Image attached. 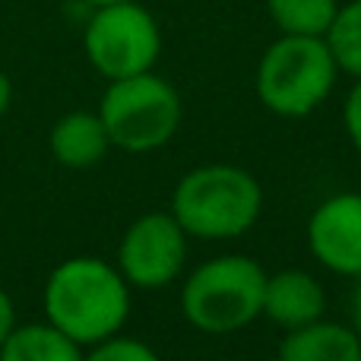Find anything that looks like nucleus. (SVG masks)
<instances>
[{
  "instance_id": "nucleus-14",
  "label": "nucleus",
  "mask_w": 361,
  "mask_h": 361,
  "mask_svg": "<svg viewBox=\"0 0 361 361\" xmlns=\"http://www.w3.org/2000/svg\"><path fill=\"white\" fill-rule=\"evenodd\" d=\"M324 42L330 48L333 61H336L339 73H349L358 80L361 76V0L339 4Z\"/></svg>"
},
{
  "instance_id": "nucleus-18",
  "label": "nucleus",
  "mask_w": 361,
  "mask_h": 361,
  "mask_svg": "<svg viewBox=\"0 0 361 361\" xmlns=\"http://www.w3.org/2000/svg\"><path fill=\"white\" fill-rule=\"evenodd\" d=\"M349 314H352V326H355V333L361 336V276H358V282H355V292H352Z\"/></svg>"
},
{
  "instance_id": "nucleus-15",
  "label": "nucleus",
  "mask_w": 361,
  "mask_h": 361,
  "mask_svg": "<svg viewBox=\"0 0 361 361\" xmlns=\"http://www.w3.org/2000/svg\"><path fill=\"white\" fill-rule=\"evenodd\" d=\"M82 361H162V358L156 355V349H149V345L140 343V339L118 336V333H114V336L95 343L92 352Z\"/></svg>"
},
{
  "instance_id": "nucleus-2",
  "label": "nucleus",
  "mask_w": 361,
  "mask_h": 361,
  "mask_svg": "<svg viewBox=\"0 0 361 361\" xmlns=\"http://www.w3.org/2000/svg\"><path fill=\"white\" fill-rule=\"evenodd\" d=\"M263 212V187L250 171L228 162L197 165L171 193V216L187 238L228 241L257 225Z\"/></svg>"
},
{
  "instance_id": "nucleus-6",
  "label": "nucleus",
  "mask_w": 361,
  "mask_h": 361,
  "mask_svg": "<svg viewBox=\"0 0 361 361\" xmlns=\"http://www.w3.org/2000/svg\"><path fill=\"white\" fill-rule=\"evenodd\" d=\"M82 44L89 63L111 82L156 67L162 54V29L156 16L137 0H118L95 6Z\"/></svg>"
},
{
  "instance_id": "nucleus-16",
  "label": "nucleus",
  "mask_w": 361,
  "mask_h": 361,
  "mask_svg": "<svg viewBox=\"0 0 361 361\" xmlns=\"http://www.w3.org/2000/svg\"><path fill=\"white\" fill-rule=\"evenodd\" d=\"M343 124H345V133H349L352 146H355V152L361 156V76L355 80V86L349 89V95H345Z\"/></svg>"
},
{
  "instance_id": "nucleus-20",
  "label": "nucleus",
  "mask_w": 361,
  "mask_h": 361,
  "mask_svg": "<svg viewBox=\"0 0 361 361\" xmlns=\"http://www.w3.org/2000/svg\"><path fill=\"white\" fill-rule=\"evenodd\" d=\"M86 4H92V6H105V4H118V0H86Z\"/></svg>"
},
{
  "instance_id": "nucleus-7",
  "label": "nucleus",
  "mask_w": 361,
  "mask_h": 361,
  "mask_svg": "<svg viewBox=\"0 0 361 361\" xmlns=\"http://www.w3.org/2000/svg\"><path fill=\"white\" fill-rule=\"evenodd\" d=\"M187 231L171 212H146L124 231L118 269L137 288H162L184 273Z\"/></svg>"
},
{
  "instance_id": "nucleus-12",
  "label": "nucleus",
  "mask_w": 361,
  "mask_h": 361,
  "mask_svg": "<svg viewBox=\"0 0 361 361\" xmlns=\"http://www.w3.org/2000/svg\"><path fill=\"white\" fill-rule=\"evenodd\" d=\"M0 361H82V352L54 324H25L0 345Z\"/></svg>"
},
{
  "instance_id": "nucleus-13",
  "label": "nucleus",
  "mask_w": 361,
  "mask_h": 361,
  "mask_svg": "<svg viewBox=\"0 0 361 361\" xmlns=\"http://www.w3.org/2000/svg\"><path fill=\"white\" fill-rule=\"evenodd\" d=\"M267 10L282 35L324 38L339 10V0H267Z\"/></svg>"
},
{
  "instance_id": "nucleus-1",
  "label": "nucleus",
  "mask_w": 361,
  "mask_h": 361,
  "mask_svg": "<svg viewBox=\"0 0 361 361\" xmlns=\"http://www.w3.org/2000/svg\"><path fill=\"white\" fill-rule=\"evenodd\" d=\"M44 314L73 343L95 345L121 333L130 314V282L99 257L63 260L44 286Z\"/></svg>"
},
{
  "instance_id": "nucleus-21",
  "label": "nucleus",
  "mask_w": 361,
  "mask_h": 361,
  "mask_svg": "<svg viewBox=\"0 0 361 361\" xmlns=\"http://www.w3.org/2000/svg\"><path fill=\"white\" fill-rule=\"evenodd\" d=\"M269 361H279V358H269Z\"/></svg>"
},
{
  "instance_id": "nucleus-9",
  "label": "nucleus",
  "mask_w": 361,
  "mask_h": 361,
  "mask_svg": "<svg viewBox=\"0 0 361 361\" xmlns=\"http://www.w3.org/2000/svg\"><path fill=\"white\" fill-rule=\"evenodd\" d=\"M263 314L279 330H298L326 314V292L305 269H282V273L267 276Z\"/></svg>"
},
{
  "instance_id": "nucleus-3",
  "label": "nucleus",
  "mask_w": 361,
  "mask_h": 361,
  "mask_svg": "<svg viewBox=\"0 0 361 361\" xmlns=\"http://www.w3.org/2000/svg\"><path fill=\"white\" fill-rule=\"evenodd\" d=\"M267 273L247 254H222L200 263L180 288L187 324L209 336L250 326L263 314Z\"/></svg>"
},
{
  "instance_id": "nucleus-8",
  "label": "nucleus",
  "mask_w": 361,
  "mask_h": 361,
  "mask_svg": "<svg viewBox=\"0 0 361 361\" xmlns=\"http://www.w3.org/2000/svg\"><path fill=\"white\" fill-rule=\"evenodd\" d=\"M314 260L336 276H361V193H336L307 219Z\"/></svg>"
},
{
  "instance_id": "nucleus-19",
  "label": "nucleus",
  "mask_w": 361,
  "mask_h": 361,
  "mask_svg": "<svg viewBox=\"0 0 361 361\" xmlns=\"http://www.w3.org/2000/svg\"><path fill=\"white\" fill-rule=\"evenodd\" d=\"M13 102V86H10V76L0 73V118L6 114V108H10Z\"/></svg>"
},
{
  "instance_id": "nucleus-17",
  "label": "nucleus",
  "mask_w": 361,
  "mask_h": 361,
  "mask_svg": "<svg viewBox=\"0 0 361 361\" xmlns=\"http://www.w3.org/2000/svg\"><path fill=\"white\" fill-rule=\"evenodd\" d=\"M16 330V311H13V301L10 295L0 288V345L6 343V336Z\"/></svg>"
},
{
  "instance_id": "nucleus-10",
  "label": "nucleus",
  "mask_w": 361,
  "mask_h": 361,
  "mask_svg": "<svg viewBox=\"0 0 361 361\" xmlns=\"http://www.w3.org/2000/svg\"><path fill=\"white\" fill-rule=\"evenodd\" d=\"M279 361H361V336L352 324L314 320L288 330L276 352Z\"/></svg>"
},
{
  "instance_id": "nucleus-4",
  "label": "nucleus",
  "mask_w": 361,
  "mask_h": 361,
  "mask_svg": "<svg viewBox=\"0 0 361 361\" xmlns=\"http://www.w3.org/2000/svg\"><path fill=\"white\" fill-rule=\"evenodd\" d=\"M339 67L317 35H282L257 63V99L276 118H307L336 89Z\"/></svg>"
},
{
  "instance_id": "nucleus-5",
  "label": "nucleus",
  "mask_w": 361,
  "mask_h": 361,
  "mask_svg": "<svg viewBox=\"0 0 361 361\" xmlns=\"http://www.w3.org/2000/svg\"><path fill=\"white\" fill-rule=\"evenodd\" d=\"M99 118L111 146L124 152H156L180 127V95L169 80L146 70L108 82Z\"/></svg>"
},
{
  "instance_id": "nucleus-11",
  "label": "nucleus",
  "mask_w": 361,
  "mask_h": 361,
  "mask_svg": "<svg viewBox=\"0 0 361 361\" xmlns=\"http://www.w3.org/2000/svg\"><path fill=\"white\" fill-rule=\"evenodd\" d=\"M51 152L63 169H92L105 159V152L111 149L108 130L102 124L99 111H70L51 130Z\"/></svg>"
}]
</instances>
